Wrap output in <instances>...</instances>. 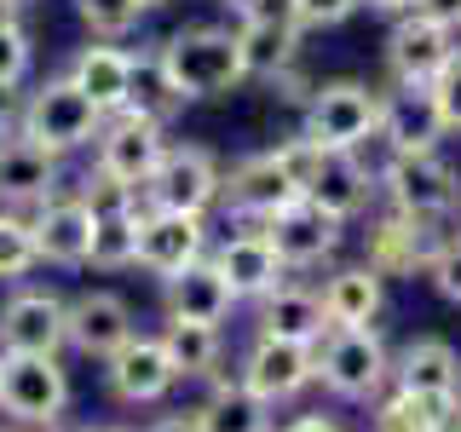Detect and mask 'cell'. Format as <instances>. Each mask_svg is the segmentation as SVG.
Segmentation results:
<instances>
[{
  "mask_svg": "<svg viewBox=\"0 0 461 432\" xmlns=\"http://www.w3.org/2000/svg\"><path fill=\"white\" fill-rule=\"evenodd\" d=\"M69 346V300L52 288H18L0 306V352L58 357Z\"/></svg>",
  "mask_w": 461,
  "mask_h": 432,
  "instance_id": "obj_9",
  "label": "cell"
},
{
  "mask_svg": "<svg viewBox=\"0 0 461 432\" xmlns=\"http://www.w3.org/2000/svg\"><path fill=\"white\" fill-rule=\"evenodd\" d=\"M156 52H162L167 76L185 98H225L249 81L237 29H220V23H185V29H173Z\"/></svg>",
  "mask_w": 461,
  "mask_h": 432,
  "instance_id": "obj_1",
  "label": "cell"
},
{
  "mask_svg": "<svg viewBox=\"0 0 461 432\" xmlns=\"http://www.w3.org/2000/svg\"><path fill=\"white\" fill-rule=\"evenodd\" d=\"M29 225H35L41 266H64V271L86 266V254H93V208L81 202V191L69 196L58 191L41 208H29Z\"/></svg>",
  "mask_w": 461,
  "mask_h": 432,
  "instance_id": "obj_13",
  "label": "cell"
},
{
  "mask_svg": "<svg viewBox=\"0 0 461 432\" xmlns=\"http://www.w3.org/2000/svg\"><path fill=\"white\" fill-rule=\"evenodd\" d=\"M104 381H110V392L122 403H156V398L173 392L179 369H173L162 335H133L122 352L104 357Z\"/></svg>",
  "mask_w": 461,
  "mask_h": 432,
  "instance_id": "obj_17",
  "label": "cell"
},
{
  "mask_svg": "<svg viewBox=\"0 0 461 432\" xmlns=\"http://www.w3.org/2000/svg\"><path fill=\"white\" fill-rule=\"evenodd\" d=\"M86 266H98V271L139 266V208L93 213V254H86Z\"/></svg>",
  "mask_w": 461,
  "mask_h": 432,
  "instance_id": "obj_33",
  "label": "cell"
},
{
  "mask_svg": "<svg viewBox=\"0 0 461 432\" xmlns=\"http://www.w3.org/2000/svg\"><path fill=\"white\" fill-rule=\"evenodd\" d=\"M369 196H375V167H364V156L357 150H323V167L306 184V202H317L323 213H335L346 225L369 208Z\"/></svg>",
  "mask_w": 461,
  "mask_h": 432,
  "instance_id": "obj_23",
  "label": "cell"
},
{
  "mask_svg": "<svg viewBox=\"0 0 461 432\" xmlns=\"http://www.w3.org/2000/svg\"><path fill=\"white\" fill-rule=\"evenodd\" d=\"M259 230L271 237V248H277V259H283L288 271L323 266V259H335V248H340V220H335V213H323L306 196L288 202V208H277Z\"/></svg>",
  "mask_w": 461,
  "mask_h": 432,
  "instance_id": "obj_12",
  "label": "cell"
},
{
  "mask_svg": "<svg viewBox=\"0 0 461 432\" xmlns=\"http://www.w3.org/2000/svg\"><path fill=\"white\" fill-rule=\"evenodd\" d=\"M76 12H81V23L93 29V35H104V40H122V35H133V29L144 23V0H76Z\"/></svg>",
  "mask_w": 461,
  "mask_h": 432,
  "instance_id": "obj_35",
  "label": "cell"
},
{
  "mask_svg": "<svg viewBox=\"0 0 461 432\" xmlns=\"http://www.w3.org/2000/svg\"><path fill=\"white\" fill-rule=\"evenodd\" d=\"M162 156H167V133L156 122H144V115H133V110L104 115V127H98V139H93V167L110 173V179H122V184H133L139 196H144V184H150V173H156Z\"/></svg>",
  "mask_w": 461,
  "mask_h": 432,
  "instance_id": "obj_7",
  "label": "cell"
},
{
  "mask_svg": "<svg viewBox=\"0 0 461 432\" xmlns=\"http://www.w3.org/2000/svg\"><path fill=\"white\" fill-rule=\"evenodd\" d=\"M98 432H122V427H98Z\"/></svg>",
  "mask_w": 461,
  "mask_h": 432,
  "instance_id": "obj_53",
  "label": "cell"
},
{
  "mask_svg": "<svg viewBox=\"0 0 461 432\" xmlns=\"http://www.w3.org/2000/svg\"><path fill=\"white\" fill-rule=\"evenodd\" d=\"M196 421H202V432H271V403L254 398L237 374L220 369V374H213L208 403L196 410Z\"/></svg>",
  "mask_w": 461,
  "mask_h": 432,
  "instance_id": "obj_28",
  "label": "cell"
},
{
  "mask_svg": "<svg viewBox=\"0 0 461 432\" xmlns=\"http://www.w3.org/2000/svg\"><path fill=\"white\" fill-rule=\"evenodd\" d=\"M277 432H346L335 415H323V410H312V415H294L288 427H277Z\"/></svg>",
  "mask_w": 461,
  "mask_h": 432,
  "instance_id": "obj_44",
  "label": "cell"
},
{
  "mask_svg": "<svg viewBox=\"0 0 461 432\" xmlns=\"http://www.w3.org/2000/svg\"><path fill=\"white\" fill-rule=\"evenodd\" d=\"M208 259V225L202 213H173V208H139V266L156 277H179L185 266Z\"/></svg>",
  "mask_w": 461,
  "mask_h": 432,
  "instance_id": "obj_11",
  "label": "cell"
},
{
  "mask_svg": "<svg viewBox=\"0 0 461 432\" xmlns=\"http://www.w3.org/2000/svg\"><path fill=\"white\" fill-rule=\"evenodd\" d=\"M64 76L76 81L104 115H115V110H127V86H133V52H122V47H81L76 58H69Z\"/></svg>",
  "mask_w": 461,
  "mask_h": 432,
  "instance_id": "obj_27",
  "label": "cell"
},
{
  "mask_svg": "<svg viewBox=\"0 0 461 432\" xmlns=\"http://www.w3.org/2000/svg\"><path fill=\"white\" fill-rule=\"evenodd\" d=\"M18 23V0H0V29H12Z\"/></svg>",
  "mask_w": 461,
  "mask_h": 432,
  "instance_id": "obj_48",
  "label": "cell"
},
{
  "mask_svg": "<svg viewBox=\"0 0 461 432\" xmlns=\"http://www.w3.org/2000/svg\"><path fill=\"white\" fill-rule=\"evenodd\" d=\"M69 410V374L58 357L35 352H0V415H12L18 427H52Z\"/></svg>",
  "mask_w": 461,
  "mask_h": 432,
  "instance_id": "obj_5",
  "label": "cell"
},
{
  "mask_svg": "<svg viewBox=\"0 0 461 432\" xmlns=\"http://www.w3.org/2000/svg\"><path fill=\"white\" fill-rule=\"evenodd\" d=\"M386 306V277L369 266H346L323 283V317L329 328H375V317Z\"/></svg>",
  "mask_w": 461,
  "mask_h": 432,
  "instance_id": "obj_25",
  "label": "cell"
},
{
  "mask_svg": "<svg viewBox=\"0 0 461 432\" xmlns=\"http://www.w3.org/2000/svg\"><path fill=\"white\" fill-rule=\"evenodd\" d=\"M357 6H364V0H300V23L306 29H335V23L352 18Z\"/></svg>",
  "mask_w": 461,
  "mask_h": 432,
  "instance_id": "obj_40",
  "label": "cell"
},
{
  "mask_svg": "<svg viewBox=\"0 0 461 432\" xmlns=\"http://www.w3.org/2000/svg\"><path fill=\"white\" fill-rule=\"evenodd\" d=\"M271 156H277V162H283V173L294 179V191L306 196V184L317 179V167H323V144H317V139H306V133H294V139H283Z\"/></svg>",
  "mask_w": 461,
  "mask_h": 432,
  "instance_id": "obj_36",
  "label": "cell"
},
{
  "mask_svg": "<svg viewBox=\"0 0 461 432\" xmlns=\"http://www.w3.org/2000/svg\"><path fill=\"white\" fill-rule=\"evenodd\" d=\"M427 277H432V288H438L450 306H461V237H444V248L427 266Z\"/></svg>",
  "mask_w": 461,
  "mask_h": 432,
  "instance_id": "obj_39",
  "label": "cell"
},
{
  "mask_svg": "<svg viewBox=\"0 0 461 432\" xmlns=\"http://www.w3.org/2000/svg\"><path fill=\"white\" fill-rule=\"evenodd\" d=\"M18 115H23V93L12 81H0V133H6V127H18Z\"/></svg>",
  "mask_w": 461,
  "mask_h": 432,
  "instance_id": "obj_45",
  "label": "cell"
},
{
  "mask_svg": "<svg viewBox=\"0 0 461 432\" xmlns=\"http://www.w3.org/2000/svg\"><path fill=\"white\" fill-rule=\"evenodd\" d=\"M144 6H150V12H156V6H167V0H144Z\"/></svg>",
  "mask_w": 461,
  "mask_h": 432,
  "instance_id": "obj_52",
  "label": "cell"
},
{
  "mask_svg": "<svg viewBox=\"0 0 461 432\" xmlns=\"http://www.w3.org/2000/svg\"><path fill=\"white\" fill-rule=\"evenodd\" d=\"M317 381L346 403L381 398V386L393 381V357L375 328H329L317 340Z\"/></svg>",
  "mask_w": 461,
  "mask_h": 432,
  "instance_id": "obj_3",
  "label": "cell"
},
{
  "mask_svg": "<svg viewBox=\"0 0 461 432\" xmlns=\"http://www.w3.org/2000/svg\"><path fill=\"white\" fill-rule=\"evenodd\" d=\"M237 47H242V69L259 81L283 76L288 64H300V29L288 23H237Z\"/></svg>",
  "mask_w": 461,
  "mask_h": 432,
  "instance_id": "obj_31",
  "label": "cell"
},
{
  "mask_svg": "<svg viewBox=\"0 0 461 432\" xmlns=\"http://www.w3.org/2000/svg\"><path fill=\"white\" fill-rule=\"evenodd\" d=\"M438 432H461V403H456L450 415H444V427H438Z\"/></svg>",
  "mask_w": 461,
  "mask_h": 432,
  "instance_id": "obj_49",
  "label": "cell"
},
{
  "mask_svg": "<svg viewBox=\"0 0 461 432\" xmlns=\"http://www.w3.org/2000/svg\"><path fill=\"white\" fill-rule=\"evenodd\" d=\"M427 93H432V104L444 115V133H461V47L450 52V64L427 81Z\"/></svg>",
  "mask_w": 461,
  "mask_h": 432,
  "instance_id": "obj_37",
  "label": "cell"
},
{
  "mask_svg": "<svg viewBox=\"0 0 461 432\" xmlns=\"http://www.w3.org/2000/svg\"><path fill=\"white\" fill-rule=\"evenodd\" d=\"M386 196H393L398 213L410 220H432L438 225L444 213L461 208V173L444 162L438 150H403V156H386V167L375 173Z\"/></svg>",
  "mask_w": 461,
  "mask_h": 432,
  "instance_id": "obj_4",
  "label": "cell"
},
{
  "mask_svg": "<svg viewBox=\"0 0 461 432\" xmlns=\"http://www.w3.org/2000/svg\"><path fill=\"white\" fill-rule=\"evenodd\" d=\"M242 23H288V29H306L300 23V0H254L242 12Z\"/></svg>",
  "mask_w": 461,
  "mask_h": 432,
  "instance_id": "obj_41",
  "label": "cell"
},
{
  "mask_svg": "<svg viewBox=\"0 0 461 432\" xmlns=\"http://www.w3.org/2000/svg\"><path fill=\"white\" fill-rule=\"evenodd\" d=\"M133 306H127L115 288H86V294L69 300V346L81 357H98L104 364L110 352H122L133 340Z\"/></svg>",
  "mask_w": 461,
  "mask_h": 432,
  "instance_id": "obj_19",
  "label": "cell"
},
{
  "mask_svg": "<svg viewBox=\"0 0 461 432\" xmlns=\"http://www.w3.org/2000/svg\"><path fill=\"white\" fill-rule=\"evenodd\" d=\"M386 156H403V150H438L444 139V115L432 104L427 86H398V93L381 98V133Z\"/></svg>",
  "mask_w": 461,
  "mask_h": 432,
  "instance_id": "obj_21",
  "label": "cell"
},
{
  "mask_svg": "<svg viewBox=\"0 0 461 432\" xmlns=\"http://www.w3.org/2000/svg\"><path fill=\"white\" fill-rule=\"evenodd\" d=\"M444 237L432 220H410V213H381V220L369 225V266L381 271V277H415V271H427L432 259H438Z\"/></svg>",
  "mask_w": 461,
  "mask_h": 432,
  "instance_id": "obj_15",
  "label": "cell"
},
{
  "mask_svg": "<svg viewBox=\"0 0 461 432\" xmlns=\"http://www.w3.org/2000/svg\"><path fill=\"white\" fill-rule=\"evenodd\" d=\"M393 386L432 403H461V357L450 340H410L393 357Z\"/></svg>",
  "mask_w": 461,
  "mask_h": 432,
  "instance_id": "obj_22",
  "label": "cell"
},
{
  "mask_svg": "<svg viewBox=\"0 0 461 432\" xmlns=\"http://www.w3.org/2000/svg\"><path fill=\"white\" fill-rule=\"evenodd\" d=\"M41 432H81V427H64V421H52V427H41Z\"/></svg>",
  "mask_w": 461,
  "mask_h": 432,
  "instance_id": "obj_51",
  "label": "cell"
},
{
  "mask_svg": "<svg viewBox=\"0 0 461 432\" xmlns=\"http://www.w3.org/2000/svg\"><path fill=\"white\" fill-rule=\"evenodd\" d=\"M450 52H456V35L438 29V23H427L421 12H403V18L386 29V69H393L398 86H427L450 64Z\"/></svg>",
  "mask_w": 461,
  "mask_h": 432,
  "instance_id": "obj_18",
  "label": "cell"
},
{
  "mask_svg": "<svg viewBox=\"0 0 461 432\" xmlns=\"http://www.w3.org/2000/svg\"><path fill=\"white\" fill-rule=\"evenodd\" d=\"M237 381L249 386L254 398H266V403H288V398H300L317 381V346L254 335L249 357H242V369H237Z\"/></svg>",
  "mask_w": 461,
  "mask_h": 432,
  "instance_id": "obj_10",
  "label": "cell"
},
{
  "mask_svg": "<svg viewBox=\"0 0 461 432\" xmlns=\"http://www.w3.org/2000/svg\"><path fill=\"white\" fill-rule=\"evenodd\" d=\"M162 346L173 357V369H179V381H191V374H202V381H213L220 374V357H225V340L213 323H179V317H167L162 328Z\"/></svg>",
  "mask_w": 461,
  "mask_h": 432,
  "instance_id": "obj_30",
  "label": "cell"
},
{
  "mask_svg": "<svg viewBox=\"0 0 461 432\" xmlns=\"http://www.w3.org/2000/svg\"><path fill=\"white\" fill-rule=\"evenodd\" d=\"M220 202L237 220H249V225H266L277 208H288V202H300L294 191V179L283 173V162L271 150H259V156H242L237 167L225 173V184H220Z\"/></svg>",
  "mask_w": 461,
  "mask_h": 432,
  "instance_id": "obj_14",
  "label": "cell"
},
{
  "mask_svg": "<svg viewBox=\"0 0 461 432\" xmlns=\"http://www.w3.org/2000/svg\"><path fill=\"white\" fill-rule=\"evenodd\" d=\"M150 432H202V421H196V410H191V415H162Z\"/></svg>",
  "mask_w": 461,
  "mask_h": 432,
  "instance_id": "obj_46",
  "label": "cell"
},
{
  "mask_svg": "<svg viewBox=\"0 0 461 432\" xmlns=\"http://www.w3.org/2000/svg\"><path fill=\"white\" fill-rule=\"evenodd\" d=\"M208 259L220 266V277L230 283V294H237V300H266L271 288L283 283V271H288L259 225H254V230H237V237H225Z\"/></svg>",
  "mask_w": 461,
  "mask_h": 432,
  "instance_id": "obj_20",
  "label": "cell"
},
{
  "mask_svg": "<svg viewBox=\"0 0 461 432\" xmlns=\"http://www.w3.org/2000/svg\"><path fill=\"white\" fill-rule=\"evenodd\" d=\"M450 410L456 403H432V398H415V392H403V386H393L386 398H375L369 432H438Z\"/></svg>",
  "mask_w": 461,
  "mask_h": 432,
  "instance_id": "obj_32",
  "label": "cell"
},
{
  "mask_svg": "<svg viewBox=\"0 0 461 432\" xmlns=\"http://www.w3.org/2000/svg\"><path fill=\"white\" fill-rule=\"evenodd\" d=\"M58 162L64 156L41 150L29 133L6 127L0 133V208H41L47 196H58Z\"/></svg>",
  "mask_w": 461,
  "mask_h": 432,
  "instance_id": "obj_16",
  "label": "cell"
},
{
  "mask_svg": "<svg viewBox=\"0 0 461 432\" xmlns=\"http://www.w3.org/2000/svg\"><path fill=\"white\" fill-rule=\"evenodd\" d=\"M306 139L323 150H364L381 133V93H369L364 81H323L306 98Z\"/></svg>",
  "mask_w": 461,
  "mask_h": 432,
  "instance_id": "obj_6",
  "label": "cell"
},
{
  "mask_svg": "<svg viewBox=\"0 0 461 432\" xmlns=\"http://www.w3.org/2000/svg\"><path fill=\"white\" fill-rule=\"evenodd\" d=\"M35 266H41V248H35V225H29V213L0 208V283H18Z\"/></svg>",
  "mask_w": 461,
  "mask_h": 432,
  "instance_id": "obj_34",
  "label": "cell"
},
{
  "mask_svg": "<svg viewBox=\"0 0 461 432\" xmlns=\"http://www.w3.org/2000/svg\"><path fill=\"white\" fill-rule=\"evenodd\" d=\"M220 6H230V12H237V18H242V12H249L254 0H220Z\"/></svg>",
  "mask_w": 461,
  "mask_h": 432,
  "instance_id": "obj_50",
  "label": "cell"
},
{
  "mask_svg": "<svg viewBox=\"0 0 461 432\" xmlns=\"http://www.w3.org/2000/svg\"><path fill=\"white\" fill-rule=\"evenodd\" d=\"M364 6H375V12H393V18H403V12H410L415 0H364Z\"/></svg>",
  "mask_w": 461,
  "mask_h": 432,
  "instance_id": "obj_47",
  "label": "cell"
},
{
  "mask_svg": "<svg viewBox=\"0 0 461 432\" xmlns=\"http://www.w3.org/2000/svg\"><path fill=\"white\" fill-rule=\"evenodd\" d=\"M167 317H179V323H213L220 328L230 306H237V294H230V283L220 277V266L213 259H196V266H185L179 277H167Z\"/></svg>",
  "mask_w": 461,
  "mask_h": 432,
  "instance_id": "obj_24",
  "label": "cell"
},
{
  "mask_svg": "<svg viewBox=\"0 0 461 432\" xmlns=\"http://www.w3.org/2000/svg\"><path fill=\"white\" fill-rule=\"evenodd\" d=\"M225 173L213 162V150L202 144H167V156L156 162L150 184H144V208H173V213H208L220 202Z\"/></svg>",
  "mask_w": 461,
  "mask_h": 432,
  "instance_id": "obj_8",
  "label": "cell"
},
{
  "mask_svg": "<svg viewBox=\"0 0 461 432\" xmlns=\"http://www.w3.org/2000/svg\"><path fill=\"white\" fill-rule=\"evenodd\" d=\"M271 93H277V98H283V104H306V98L317 93V86H312L306 76H300V64H288V69H283V76H271Z\"/></svg>",
  "mask_w": 461,
  "mask_h": 432,
  "instance_id": "obj_42",
  "label": "cell"
},
{
  "mask_svg": "<svg viewBox=\"0 0 461 432\" xmlns=\"http://www.w3.org/2000/svg\"><path fill=\"white\" fill-rule=\"evenodd\" d=\"M29 64H35V47H29V35H23L18 23H12V29H0V81L23 86Z\"/></svg>",
  "mask_w": 461,
  "mask_h": 432,
  "instance_id": "obj_38",
  "label": "cell"
},
{
  "mask_svg": "<svg viewBox=\"0 0 461 432\" xmlns=\"http://www.w3.org/2000/svg\"><path fill=\"white\" fill-rule=\"evenodd\" d=\"M18 6H23V0H18Z\"/></svg>",
  "mask_w": 461,
  "mask_h": 432,
  "instance_id": "obj_54",
  "label": "cell"
},
{
  "mask_svg": "<svg viewBox=\"0 0 461 432\" xmlns=\"http://www.w3.org/2000/svg\"><path fill=\"white\" fill-rule=\"evenodd\" d=\"M104 127V110L81 93L69 76H52L41 81L35 93H23V115H18V133H29L41 150L52 156H69V150H86Z\"/></svg>",
  "mask_w": 461,
  "mask_h": 432,
  "instance_id": "obj_2",
  "label": "cell"
},
{
  "mask_svg": "<svg viewBox=\"0 0 461 432\" xmlns=\"http://www.w3.org/2000/svg\"><path fill=\"white\" fill-rule=\"evenodd\" d=\"M410 12H421V18L427 23H438V29H450V35H456V29H461V0H415V6Z\"/></svg>",
  "mask_w": 461,
  "mask_h": 432,
  "instance_id": "obj_43",
  "label": "cell"
},
{
  "mask_svg": "<svg viewBox=\"0 0 461 432\" xmlns=\"http://www.w3.org/2000/svg\"><path fill=\"white\" fill-rule=\"evenodd\" d=\"M185 104H191V98L173 86L162 52H139V58H133V86H127V110L144 115V122H156V127H167Z\"/></svg>",
  "mask_w": 461,
  "mask_h": 432,
  "instance_id": "obj_29",
  "label": "cell"
},
{
  "mask_svg": "<svg viewBox=\"0 0 461 432\" xmlns=\"http://www.w3.org/2000/svg\"><path fill=\"white\" fill-rule=\"evenodd\" d=\"M259 335H277V340H300L317 346L329 335V317H323V294L300 283H277L266 300H259Z\"/></svg>",
  "mask_w": 461,
  "mask_h": 432,
  "instance_id": "obj_26",
  "label": "cell"
}]
</instances>
